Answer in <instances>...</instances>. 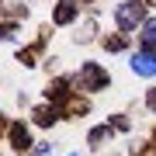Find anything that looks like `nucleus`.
I'll list each match as a JSON object with an SVG mask.
<instances>
[{"mask_svg": "<svg viewBox=\"0 0 156 156\" xmlns=\"http://www.w3.org/2000/svg\"><path fill=\"white\" fill-rule=\"evenodd\" d=\"M115 21H118V28L132 31L135 24H146V11H142V4H135V0H128V4H122V7L115 11Z\"/></svg>", "mask_w": 156, "mask_h": 156, "instance_id": "nucleus-1", "label": "nucleus"}, {"mask_svg": "<svg viewBox=\"0 0 156 156\" xmlns=\"http://www.w3.org/2000/svg\"><path fill=\"white\" fill-rule=\"evenodd\" d=\"M108 83V73L97 66V62H83V66H80V87L83 90H101Z\"/></svg>", "mask_w": 156, "mask_h": 156, "instance_id": "nucleus-2", "label": "nucleus"}, {"mask_svg": "<svg viewBox=\"0 0 156 156\" xmlns=\"http://www.w3.org/2000/svg\"><path fill=\"white\" fill-rule=\"evenodd\" d=\"M132 69L139 73V76H156V56H149V52L132 56Z\"/></svg>", "mask_w": 156, "mask_h": 156, "instance_id": "nucleus-3", "label": "nucleus"}, {"mask_svg": "<svg viewBox=\"0 0 156 156\" xmlns=\"http://www.w3.org/2000/svg\"><path fill=\"white\" fill-rule=\"evenodd\" d=\"M11 142H14V149H28V146H31L28 128H24V125H11Z\"/></svg>", "mask_w": 156, "mask_h": 156, "instance_id": "nucleus-4", "label": "nucleus"}, {"mask_svg": "<svg viewBox=\"0 0 156 156\" xmlns=\"http://www.w3.org/2000/svg\"><path fill=\"white\" fill-rule=\"evenodd\" d=\"M73 17H76V4H69V0H62L56 7V24H69Z\"/></svg>", "mask_w": 156, "mask_h": 156, "instance_id": "nucleus-5", "label": "nucleus"}, {"mask_svg": "<svg viewBox=\"0 0 156 156\" xmlns=\"http://www.w3.org/2000/svg\"><path fill=\"white\" fill-rule=\"evenodd\" d=\"M142 45H146V49H153V52H156V17H153V21H146V24H142Z\"/></svg>", "mask_w": 156, "mask_h": 156, "instance_id": "nucleus-6", "label": "nucleus"}, {"mask_svg": "<svg viewBox=\"0 0 156 156\" xmlns=\"http://www.w3.org/2000/svg\"><path fill=\"white\" fill-rule=\"evenodd\" d=\"M35 122L38 125H52L56 122V108H38V111H35Z\"/></svg>", "mask_w": 156, "mask_h": 156, "instance_id": "nucleus-7", "label": "nucleus"}, {"mask_svg": "<svg viewBox=\"0 0 156 156\" xmlns=\"http://www.w3.org/2000/svg\"><path fill=\"white\" fill-rule=\"evenodd\" d=\"M104 45H108L111 52H122V49H125V38H104Z\"/></svg>", "mask_w": 156, "mask_h": 156, "instance_id": "nucleus-8", "label": "nucleus"}, {"mask_svg": "<svg viewBox=\"0 0 156 156\" xmlns=\"http://www.w3.org/2000/svg\"><path fill=\"white\" fill-rule=\"evenodd\" d=\"M104 135H108V128H94V132H90V142H101Z\"/></svg>", "mask_w": 156, "mask_h": 156, "instance_id": "nucleus-9", "label": "nucleus"}, {"mask_svg": "<svg viewBox=\"0 0 156 156\" xmlns=\"http://www.w3.org/2000/svg\"><path fill=\"white\" fill-rule=\"evenodd\" d=\"M149 108H153V111H156V90H153V94H149Z\"/></svg>", "mask_w": 156, "mask_h": 156, "instance_id": "nucleus-10", "label": "nucleus"}, {"mask_svg": "<svg viewBox=\"0 0 156 156\" xmlns=\"http://www.w3.org/2000/svg\"><path fill=\"white\" fill-rule=\"evenodd\" d=\"M73 156H76V153H73Z\"/></svg>", "mask_w": 156, "mask_h": 156, "instance_id": "nucleus-11", "label": "nucleus"}]
</instances>
